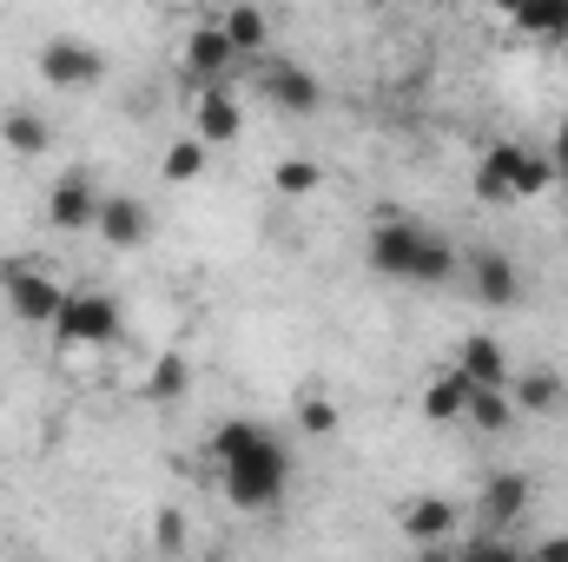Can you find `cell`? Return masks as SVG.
Here are the masks:
<instances>
[{
    "label": "cell",
    "mask_w": 568,
    "mask_h": 562,
    "mask_svg": "<svg viewBox=\"0 0 568 562\" xmlns=\"http://www.w3.org/2000/svg\"><path fill=\"white\" fill-rule=\"evenodd\" d=\"M212 456H219V483L239 510H278L284 503V483H291V456L284 443L252 418H232L219 423L212 436Z\"/></svg>",
    "instance_id": "1"
},
{
    "label": "cell",
    "mask_w": 568,
    "mask_h": 562,
    "mask_svg": "<svg viewBox=\"0 0 568 562\" xmlns=\"http://www.w3.org/2000/svg\"><path fill=\"white\" fill-rule=\"evenodd\" d=\"M371 272L397 284H449L463 272V252L417 219H377L371 225Z\"/></svg>",
    "instance_id": "2"
},
{
    "label": "cell",
    "mask_w": 568,
    "mask_h": 562,
    "mask_svg": "<svg viewBox=\"0 0 568 562\" xmlns=\"http://www.w3.org/2000/svg\"><path fill=\"white\" fill-rule=\"evenodd\" d=\"M0 291L20 324H60V311H67V284L40 259H0Z\"/></svg>",
    "instance_id": "3"
},
{
    "label": "cell",
    "mask_w": 568,
    "mask_h": 562,
    "mask_svg": "<svg viewBox=\"0 0 568 562\" xmlns=\"http://www.w3.org/2000/svg\"><path fill=\"white\" fill-rule=\"evenodd\" d=\"M40 80H47V87H60V93H87V87H100V80H106V53H100L93 40L53 33V40L40 47Z\"/></svg>",
    "instance_id": "4"
},
{
    "label": "cell",
    "mask_w": 568,
    "mask_h": 562,
    "mask_svg": "<svg viewBox=\"0 0 568 562\" xmlns=\"http://www.w3.org/2000/svg\"><path fill=\"white\" fill-rule=\"evenodd\" d=\"M53 331H60L67 351L113 344V338H120V298H106V291H67V311H60Z\"/></svg>",
    "instance_id": "5"
},
{
    "label": "cell",
    "mask_w": 568,
    "mask_h": 562,
    "mask_svg": "<svg viewBox=\"0 0 568 562\" xmlns=\"http://www.w3.org/2000/svg\"><path fill=\"white\" fill-rule=\"evenodd\" d=\"M232 40H225V27L219 20H205V27H192L185 33V47H179V67H185V80H199V93H212V87H225L232 80Z\"/></svg>",
    "instance_id": "6"
},
{
    "label": "cell",
    "mask_w": 568,
    "mask_h": 562,
    "mask_svg": "<svg viewBox=\"0 0 568 562\" xmlns=\"http://www.w3.org/2000/svg\"><path fill=\"white\" fill-rule=\"evenodd\" d=\"M523 510H529V476L523 470H496L483 483V496H476V530L483 536H509L523 523Z\"/></svg>",
    "instance_id": "7"
},
{
    "label": "cell",
    "mask_w": 568,
    "mask_h": 562,
    "mask_svg": "<svg viewBox=\"0 0 568 562\" xmlns=\"http://www.w3.org/2000/svg\"><path fill=\"white\" fill-rule=\"evenodd\" d=\"M47 225L53 232H93L100 225V192L87 172H60L53 192H47Z\"/></svg>",
    "instance_id": "8"
},
{
    "label": "cell",
    "mask_w": 568,
    "mask_h": 562,
    "mask_svg": "<svg viewBox=\"0 0 568 562\" xmlns=\"http://www.w3.org/2000/svg\"><path fill=\"white\" fill-rule=\"evenodd\" d=\"M397 530L410 536V550H443V543H456V530H463V510H456L449 496H417V503H404Z\"/></svg>",
    "instance_id": "9"
},
{
    "label": "cell",
    "mask_w": 568,
    "mask_h": 562,
    "mask_svg": "<svg viewBox=\"0 0 568 562\" xmlns=\"http://www.w3.org/2000/svg\"><path fill=\"white\" fill-rule=\"evenodd\" d=\"M113 252H140L145 239H152V212H145V199L133 192H113V199H100V225H93Z\"/></svg>",
    "instance_id": "10"
},
{
    "label": "cell",
    "mask_w": 568,
    "mask_h": 562,
    "mask_svg": "<svg viewBox=\"0 0 568 562\" xmlns=\"http://www.w3.org/2000/svg\"><path fill=\"white\" fill-rule=\"evenodd\" d=\"M456 371L476 384V391H509V351H503V338L496 331H476V338H463V351H456Z\"/></svg>",
    "instance_id": "11"
},
{
    "label": "cell",
    "mask_w": 568,
    "mask_h": 562,
    "mask_svg": "<svg viewBox=\"0 0 568 562\" xmlns=\"http://www.w3.org/2000/svg\"><path fill=\"white\" fill-rule=\"evenodd\" d=\"M258 87H265V100H278L284 113H317L324 107V87H317V73H304L297 60H272L265 73H258Z\"/></svg>",
    "instance_id": "12"
},
{
    "label": "cell",
    "mask_w": 568,
    "mask_h": 562,
    "mask_svg": "<svg viewBox=\"0 0 568 562\" xmlns=\"http://www.w3.org/2000/svg\"><path fill=\"white\" fill-rule=\"evenodd\" d=\"M463 272H469V291H476L489 311H509V304L523 298V272H516V259H509V252H476Z\"/></svg>",
    "instance_id": "13"
},
{
    "label": "cell",
    "mask_w": 568,
    "mask_h": 562,
    "mask_svg": "<svg viewBox=\"0 0 568 562\" xmlns=\"http://www.w3.org/2000/svg\"><path fill=\"white\" fill-rule=\"evenodd\" d=\"M509 404H516V418H556V411L568 404L562 371H549V364L516 371V378H509Z\"/></svg>",
    "instance_id": "14"
},
{
    "label": "cell",
    "mask_w": 568,
    "mask_h": 562,
    "mask_svg": "<svg viewBox=\"0 0 568 562\" xmlns=\"http://www.w3.org/2000/svg\"><path fill=\"white\" fill-rule=\"evenodd\" d=\"M516 165H523V140L489 145V152H483V165H476V199H483V205L516 199Z\"/></svg>",
    "instance_id": "15"
},
{
    "label": "cell",
    "mask_w": 568,
    "mask_h": 562,
    "mask_svg": "<svg viewBox=\"0 0 568 562\" xmlns=\"http://www.w3.org/2000/svg\"><path fill=\"white\" fill-rule=\"evenodd\" d=\"M509 27L542 40V47H562L568 40V0H516L509 7Z\"/></svg>",
    "instance_id": "16"
},
{
    "label": "cell",
    "mask_w": 568,
    "mask_h": 562,
    "mask_svg": "<svg viewBox=\"0 0 568 562\" xmlns=\"http://www.w3.org/2000/svg\"><path fill=\"white\" fill-rule=\"evenodd\" d=\"M199 140L205 145H232L239 133H245V113H239V100L225 93V87H212V93H199Z\"/></svg>",
    "instance_id": "17"
},
{
    "label": "cell",
    "mask_w": 568,
    "mask_h": 562,
    "mask_svg": "<svg viewBox=\"0 0 568 562\" xmlns=\"http://www.w3.org/2000/svg\"><path fill=\"white\" fill-rule=\"evenodd\" d=\"M0 145H7L13 159H40V152L53 145V127H47L33 107H13V113L0 120Z\"/></svg>",
    "instance_id": "18"
},
{
    "label": "cell",
    "mask_w": 568,
    "mask_h": 562,
    "mask_svg": "<svg viewBox=\"0 0 568 562\" xmlns=\"http://www.w3.org/2000/svg\"><path fill=\"white\" fill-rule=\"evenodd\" d=\"M469 391H476V384H469V378H463V371L449 364L443 378H429V391H424V418H429V423H463V411H469Z\"/></svg>",
    "instance_id": "19"
},
{
    "label": "cell",
    "mask_w": 568,
    "mask_h": 562,
    "mask_svg": "<svg viewBox=\"0 0 568 562\" xmlns=\"http://www.w3.org/2000/svg\"><path fill=\"white\" fill-rule=\"evenodd\" d=\"M225 40H232V53H265V40H272V20L258 13V7H232L225 20Z\"/></svg>",
    "instance_id": "20"
},
{
    "label": "cell",
    "mask_w": 568,
    "mask_h": 562,
    "mask_svg": "<svg viewBox=\"0 0 568 562\" xmlns=\"http://www.w3.org/2000/svg\"><path fill=\"white\" fill-rule=\"evenodd\" d=\"M556 179H562V172H556V159H549V152H536V145H523V165H516V199H542Z\"/></svg>",
    "instance_id": "21"
},
{
    "label": "cell",
    "mask_w": 568,
    "mask_h": 562,
    "mask_svg": "<svg viewBox=\"0 0 568 562\" xmlns=\"http://www.w3.org/2000/svg\"><path fill=\"white\" fill-rule=\"evenodd\" d=\"M463 418L476 423V430H509L516 423V404H509V391H469V411Z\"/></svg>",
    "instance_id": "22"
},
{
    "label": "cell",
    "mask_w": 568,
    "mask_h": 562,
    "mask_svg": "<svg viewBox=\"0 0 568 562\" xmlns=\"http://www.w3.org/2000/svg\"><path fill=\"white\" fill-rule=\"evenodd\" d=\"M172 185H185V179H199L205 172V140H172L165 145V165H159Z\"/></svg>",
    "instance_id": "23"
},
{
    "label": "cell",
    "mask_w": 568,
    "mask_h": 562,
    "mask_svg": "<svg viewBox=\"0 0 568 562\" xmlns=\"http://www.w3.org/2000/svg\"><path fill=\"white\" fill-rule=\"evenodd\" d=\"M456 562H529V550H516L509 536H469L456 550Z\"/></svg>",
    "instance_id": "24"
},
{
    "label": "cell",
    "mask_w": 568,
    "mask_h": 562,
    "mask_svg": "<svg viewBox=\"0 0 568 562\" xmlns=\"http://www.w3.org/2000/svg\"><path fill=\"white\" fill-rule=\"evenodd\" d=\"M317 179H324V172H317L311 159H284L278 172H272V185H278L284 199H304V192H317Z\"/></svg>",
    "instance_id": "25"
},
{
    "label": "cell",
    "mask_w": 568,
    "mask_h": 562,
    "mask_svg": "<svg viewBox=\"0 0 568 562\" xmlns=\"http://www.w3.org/2000/svg\"><path fill=\"white\" fill-rule=\"evenodd\" d=\"M297 423H304L311 436H331V430H337V404H331V398H304V404H297Z\"/></svg>",
    "instance_id": "26"
},
{
    "label": "cell",
    "mask_w": 568,
    "mask_h": 562,
    "mask_svg": "<svg viewBox=\"0 0 568 562\" xmlns=\"http://www.w3.org/2000/svg\"><path fill=\"white\" fill-rule=\"evenodd\" d=\"M185 391V358H159V378H152V398H172Z\"/></svg>",
    "instance_id": "27"
},
{
    "label": "cell",
    "mask_w": 568,
    "mask_h": 562,
    "mask_svg": "<svg viewBox=\"0 0 568 562\" xmlns=\"http://www.w3.org/2000/svg\"><path fill=\"white\" fill-rule=\"evenodd\" d=\"M529 562H568V536H542V543H536V556Z\"/></svg>",
    "instance_id": "28"
},
{
    "label": "cell",
    "mask_w": 568,
    "mask_h": 562,
    "mask_svg": "<svg viewBox=\"0 0 568 562\" xmlns=\"http://www.w3.org/2000/svg\"><path fill=\"white\" fill-rule=\"evenodd\" d=\"M549 159H556V172L568 179V120H562V133H556V145H549Z\"/></svg>",
    "instance_id": "29"
},
{
    "label": "cell",
    "mask_w": 568,
    "mask_h": 562,
    "mask_svg": "<svg viewBox=\"0 0 568 562\" xmlns=\"http://www.w3.org/2000/svg\"><path fill=\"white\" fill-rule=\"evenodd\" d=\"M410 562H456V543H443V550H417Z\"/></svg>",
    "instance_id": "30"
},
{
    "label": "cell",
    "mask_w": 568,
    "mask_h": 562,
    "mask_svg": "<svg viewBox=\"0 0 568 562\" xmlns=\"http://www.w3.org/2000/svg\"><path fill=\"white\" fill-rule=\"evenodd\" d=\"M87 562H113V556H87Z\"/></svg>",
    "instance_id": "31"
}]
</instances>
